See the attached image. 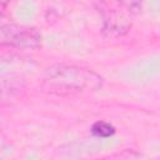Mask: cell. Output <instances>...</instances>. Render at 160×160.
Here are the masks:
<instances>
[{
	"instance_id": "cell-1",
	"label": "cell",
	"mask_w": 160,
	"mask_h": 160,
	"mask_svg": "<svg viewBox=\"0 0 160 160\" xmlns=\"http://www.w3.org/2000/svg\"><path fill=\"white\" fill-rule=\"evenodd\" d=\"M46 80L66 89L75 90H96L101 86L102 79L96 72L74 66V65H54L46 70Z\"/></svg>"
},
{
	"instance_id": "cell-2",
	"label": "cell",
	"mask_w": 160,
	"mask_h": 160,
	"mask_svg": "<svg viewBox=\"0 0 160 160\" xmlns=\"http://www.w3.org/2000/svg\"><path fill=\"white\" fill-rule=\"evenodd\" d=\"M0 40L2 45L21 49H39L42 45V36L36 29L16 24L2 25Z\"/></svg>"
},
{
	"instance_id": "cell-3",
	"label": "cell",
	"mask_w": 160,
	"mask_h": 160,
	"mask_svg": "<svg viewBox=\"0 0 160 160\" xmlns=\"http://www.w3.org/2000/svg\"><path fill=\"white\" fill-rule=\"evenodd\" d=\"M110 8L109 9H104V22H105V31L109 32H115V34H121L128 31V29L130 28V22H129V18L128 15H132L135 11L134 10H139L135 6H139L140 4L138 2H125V9H122V11L120 12V9H114L112 4H108Z\"/></svg>"
},
{
	"instance_id": "cell-4",
	"label": "cell",
	"mask_w": 160,
	"mask_h": 160,
	"mask_svg": "<svg viewBox=\"0 0 160 160\" xmlns=\"http://www.w3.org/2000/svg\"><path fill=\"white\" fill-rule=\"evenodd\" d=\"M92 135L98 138H110L115 134V128L106 121H96L91 126Z\"/></svg>"
},
{
	"instance_id": "cell-5",
	"label": "cell",
	"mask_w": 160,
	"mask_h": 160,
	"mask_svg": "<svg viewBox=\"0 0 160 160\" xmlns=\"http://www.w3.org/2000/svg\"><path fill=\"white\" fill-rule=\"evenodd\" d=\"M154 160H160V156H159V158H155Z\"/></svg>"
}]
</instances>
